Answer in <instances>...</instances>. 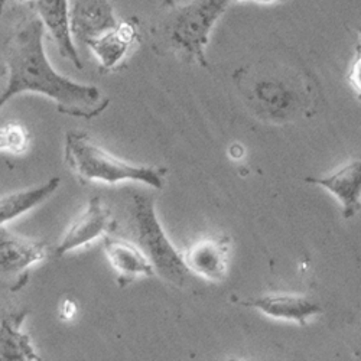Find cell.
<instances>
[{
    "mask_svg": "<svg viewBox=\"0 0 361 361\" xmlns=\"http://www.w3.org/2000/svg\"><path fill=\"white\" fill-rule=\"evenodd\" d=\"M8 84L0 93V109L19 94L32 93L51 99L63 114L94 118L109 106L96 85L80 84L61 74L48 61L44 47V25L39 18L23 22L9 39Z\"/></svg>",
    "mask_w": 361,
    "mask_h": 361,
    "instance_id": "6da1fadb",
    "label": "cell"
},
{
    "mask_svg": "<svg viewBox=\"0 0 361 361\" xmlns=\"http://www.w3.org/2000/svg\"><path fill=\"white\" fill-rule=\"evenodd\" d=\"M64 159L81 184L100 183L114 185L122 180H139L149 187L162 190L165 185V168L135 165L118 159L81 132L66 135Z\"/></svg>",
    "mask_w": 361,
    "mask_h": 361,
    "instance_id": "7a4b0ae2",
    "label": "cell"
},
{
    "mask_svg": "<svg viewBox=\"0 0 361 361\" xmlns=\"http://www.w3.org/2000/svg\"><path fill=\"white\" fill-rule=\"evenodd\" d=\"M228 4L230 0H192L183 6H172L162 25L169 45L207 67L205 47L209 34Z\"/></svg>",
    "mask_w": 361,
    "mask_h": 361,
    "instance_id": "3957f363",
    "label": "cell"
},
{
    "mask_svg": "<svg viewBox=\"0 0 361 361\" xmlns=\"http://www.w3.org/2000/svg\"><path fill=\"white\" fill-rule=\"evenodd\" d=\"M133 202L137 246L152 263L155 274L176 286H184L190 270L184 263L183 255L173 247L164 231L155 213L154 198L146 194H136Z\"/></svg>",
    "mask_w": 361,
    "mask_h": 361,
    "instance_id": "277c9868",
    "label": "cell"
},
{
    "mask_svg": "<svg viewBox=\"0 0 361 361\" xmlns=\"http://www.w3.org/2000/svg\"><path fill=\"white\" fill-rule=\"evenodd\" d=\"M47 255L44 240L23 237L0 226V290H20L29 281L31 269Z\"/></svg>",
    "mask_w": 361,
    "mask_h": 361,
    "instance_id": "5b68a950",
    "label": "cell"
},
{
    "mask_svg": "<svg viewBox=\"0 0 361 361\" xmlns=\"http://www.w3.org/2000/svg\"><path fill=\"white\" fill-rule=\"evenodd\" d=\"M116 228V220L110 208L104 205L102 198L94 197L88 201L84 212L68 227L67 233L55 249L56 256H64L74 249L82 247L104 237Z\"/></svg>",
    "mask_w": 361,
    "mask_h": 361,
    "instance_id": "8992f818",
    "label": "cell"
},
{
    "mask_svg": "<svg viewBox=\"0 0 361 361\" xmlns=\"http://www.w3.org/2000/svg\"><path fill=\"white\" fill-rule=\"evenodd\" d=\"M230 245L231 238L228 235H208L197 240L180 255L190 274L213 282H221L227 276Z\"/></svg>",
    "mask_w": 361,
    "mask_h": 361,
    "instance_id": "52a82bcc",
    "label": "cell"
},
{
    "mask_svg": "<svg viewBox=\"0 0 361 361\" xmlns=\"http://www.w3.org/2000/svg\"><path fill=\"white\" fill-rule=\"evenodd\" d=\"M117 25L110 0H71L70 32L73 41L87 44Z\"/></svg>",
    "mask_w": 361,
    "mask_h": 361,
    "instance_id": "ba28073f",
    "label": "cell"
},
{
    "mask_svg": "<svg viewBox=\"0 0 361 361\" xmlns=\"http://www.w3.org/2000/svg\"><path fill=\"white\" fill-rule=\"evenodd\" d=\"M238 304L257 310L270 318L288 319L299 325H307L308 318L322 312V308L314 300L296 293H269L249 300H240Z\"/></svg>",
    "mask_w": 361,
    "mask_h": 361,
    "instance_id": "9c48e42d",
    "label": "cell"
},
{
    "mask_svg": "<svg viewBox=\"0 0 361 361\" xmlns=\"http://www.w3.org/2000/svg\"><path fill=\"white\" fill-rule=\"evenodd\" d=\"M103 246L110 264L117 274L118 288L129 286L139 276H155L152 263L139 246L107 235H104Z\"/></svg>",
    "mask_w": 361,
    "mask_h": 361,
    "instance_id": "30bf717a",
    "label": "cell"
},
{
    "mask_svg": "<svg viewBox=\"0 0 361 361\" xmlns=\"http://www.w3.org/2000/svg\"><path fill=\"white\" fill-rule=\"evenodd\" d=\"M35 6L44 29L51 34L59 54L81 70V59L70 32V0H35Z\"/></svg>",
    "mask_w": 361,
    "mask_h": 361,
    "instance_id": "8fae6325",
    "label": "cell"
},
{
    "mask_svg": "<svg viewBox=\"0 0 361 361\" xmlns=\"http://www.w3.org/2000/svg\"><path fill=\"white\" fill-rule=\"evenodd\" d=\"M305 183L321 185L333 194L343 205L344 219L354 217L361 208V162L353 161L337 172L321 178H305Z\"/></svg>",
    "mask_w": 361,
    "mask_h": 361,
    "instance_id": "7c38bea8",
    "label": "cell"
},
{
    "mask_svg": "<svg viewBox=\"0 0 361 361\" xmlns=\"http://www.w3.org/2000/svg\"><path fill=\"white\" fill-rule=\"evenodd\" d=\"M27 308L12 311L0 317V361H39L32 340L22 331Z\"/></svg>",
    "mask_w": 361,
    "mask_h": 361,
    "instance_id": "4fadbf2b",
    "label": "cell"
},
{
    "mask_svg": "<svg viewBox=\"0 0 361 361\" xmlns=\"http://www.w3.org/2000/svg\"><path fill=\"white\" fill-rule=\"evenodd\" d=\"M136 39V29L132 22H117V25L103 35L88 41L90 47L100 61L103 70L117 67L126 56L132 44Z\"/></svg>",
    "mask_w": 361,
    "mask_h": 361,
    "instance_id": "5bb4252c",
    "label": "cell"
},
{
    "mask_svg": "<svg viewBox=\"0 0 361 361\" xmlns=\"http://www.w3.org/2000/svg\"><path fill=\"white\" fill-rule=\"evenodd\" d=\"M59 183H61V179L54 176L47 180L45 184H41L38 187L26 188L0 197V226H5L6 223L29 213L31 209L45 202L49 197L55 194Z\"/></svg>",
    "mask_w": 361,
    "mask_h": 361,
    "instance_id": "9a60e30c",
    "label": "cell"
},
{
    "mask_svg": "<svg viewBox=\"0 0 361 361\" xmlns=\"http://www.w3.org/2000/svg\"><path fill=\"white\" fill-rule=\"evenodd\" d=\"M31 142L29 130L20 123L0 126V152L22 155Z\"/></svg>",
    "mask_w": 361,
    "mask_h": 361,
    "instance_id": "2e32d148",
    "label": "cell"
},
{
    "mask_svg": "<svg viewBox=\"0 0 361 361\" xmlns=\"http://www.w3.org/2000/svg\"><path fill=\"white\" fill-rule=\"evenodd\" d=\"M59 312H61V318L63 319L68 321V319L74 318V315L77 314V307H75V304L73 302V300L66 299L64 302H63V305H61V310H59Z\"/></svg>",
    "mask_w": 361,
    "mask_h": 361,
    "instance_id": "e0dca14e",
    "label": "cell"
},
{
    "mask_svg": "<svg viewBox=\"0 0 361 361\" xmlns=\"http://www.w3.org/2000/svg\"><path fill=\"white\" fill-rule=\"evenodd\" d=\"M255 2H257L260 5H275V4L283 2V0H255Z\"/></svg>",
    "mask_w": 361,
    "mask_h": 361,
    "instance_id": "ac0fdd59",
    "label": "cell"
},
{
    "mask_svg": "<svg viewBox=\"0 0 361 361\" xmlns=\"http://www.w3.org/2000/svg\"><path fill=\"white\" fill-rule=\"evenodd\" d=\"M5 74H6V68L4 66H0V78H2Z\"/></svg>",
    "mask_w": 361,
    "mask_h": 361,
    "instance_id": "d6986e66",
    "label": "cell"
},
{
    "mask_svg": "<svg viewBox=\"0 0 361 361\" xmlns=\"http://www.w3.org/2000/svg\"><path fill=\"white\" fill-rule=\"evenodd\" d=\"M18 4H27V2H31V0H16Z\"/></svg>",
    "mask_w": 361,
    "mask_h": 361,
    "instance_id": "ffe728a7",
    "label": "cell"
},
{
    "mask_svg": "<svg viewBox=\"0 0 361 361\" xmlns=\"http://www.w3.org/2000/svg\"><path fill=\"white\" fill-rule=\"evenodd\" d=\"M230 2H231V0H230Z\"/></svg>",
    "mask_w": 361,
    "mask_h": 361,
    "instance_id": "44dd1931",
    "label": "cell"
}]
</instances>
